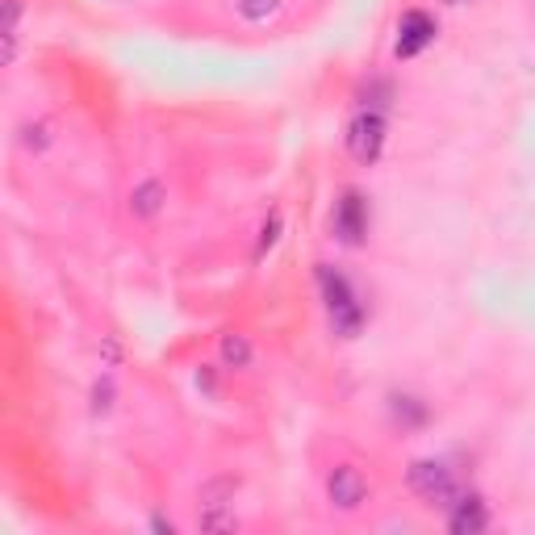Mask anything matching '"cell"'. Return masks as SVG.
<instances>
[{
  "instance_id": "obj_1",
  "label": "cell",
  "mask_w": 535,
  "mask_h": 535,
  "mask_svg": "<svg viewBox=\"0 0 535 535\" xmlns=\"http://www.w3.org/2000/svg\"><path fill=\"white\" fill-rule=\"evenodd\" d=\"M318 285H322V301H327V314H331L335 335H343V339L360 335V327H364V306H360L356 289L347 285V276H339V272L327 268V264H318Z\"/></svg>"
},
{
  "instance_id": "obj_2",
  "label": "cell",
  "mask_w": 535,
  "mask_h": 535,
  "mask_svg": "<svg viewBox=\"0 0 535 535\" xmlns=\"http://www.w3.org/2000/svg\"><path fill=\"white\" fill-rule=\"evenodd\" d=\"M410 490L431 502V506H452L456 498V477L448 464H439V460H418L410 464Z\"/></svg>"
},
{
  "instance_id": "obj_3",
  "label": "cell",
  "mask_w": 535,
  "mask_h": 535,
  "mask_svg": "<svg viewBox=\"0 0 535 535\" xmlns=\"http://www.w3.org/2000/svg\"><path fill=\"white\" fill-rule=\"evenodd\" d=\"M347 151L356 155V164H377L381 151H385V118L381 109H364L360 118L347 126Z\"/></svg>"
},
{
  "instance_id": "obj_4",
  "label": "cell",
  "mask_w": 535,
  "mask_h": 535,
  "mask_svg": "<svg viewBox=\"0 0 535 535\" xmlns=\"http://www.w3.org/2000/svg\"><path fill=\"white\" fill-rule=\"evenodd\" d=\"M431 38H435V17L423 9H410L398 26V46L393 51H398V59H414L423 46H431Z\"/></svg>"
},
{
  "instance_id": "obj_5",
  "label": "cell",
  "mask_w": 535,
  "mask_h": 535,
  "mask_svg": "<svg viewBox=\"0 0 535 535\" xmlns=\"http://www.w3.org/2000/svg\"><path fill=\"white\" fill-rule=\"evenodd\" d=\"M335 230L347 247H360L364 235H368V205L360 193H343L339 209H335Z\"/></svg>"
},
{
  "instance_id": "obj_6",
  "label": "cell",
  "mask_w": 535,
  "mask_h": 535,
  "mask_svg": "<svg viewBox=\"0 0 535 535\" xmlns=\"http://www.w3.org/2000/svg\"><path fill=\"white\" fill-rule=\"evenodd\" d=\"M327 494L339 510H356L368 494V481H364V473L356 469V464H339V469L331 473V481H327Z\"/></svg>"
},
{
  "instance_id": "obj_7",
  "label": "cell",
  "mask_w": 535,
  "mask_h": 535,
  "mask_svg": "<svg viewBox=\"0 0 535 535\" xmlns=\"http://www.w3.org/2000/svg\"><path fill=\"white\" fill-rule=\"evenodd\" d=\"M448 527H452L456 535H473V531H485V527H490V510H485V502H481L477 494H469V498L452 502Z\"/></svg>"
},
{
  "instance_id": "obj_8",
  "label": "cell",
  "mask_w": 535,
  "mask_h": 535,
  "mask_svg": "<svg viewBox=\"0 0 535 535\" xmlns=\"http://www.w3.org/2000/svg\"><path fill=\"white\" fill-rule=\"evenodd\" d=\"M130 209L138 218H155L159 209H164V184L159 180H147V184H138L134 197H130Z\"/></svg>"
},
{
  "instance_id": "obj_9",
  "label": "cell",
  "mask_w": 535,
  "mask_h": 535,
  "mask_svg": "<svg viewBox=\"0 0 535 535\" xmlns=\"http://www.w3.org/2000/svg\"><path fill=\"white\" fill-rule=\"evenodd\" d=\"M239 13L247 21H264V17L276 13V0H239Z\"/></svg>"
},
{
  "instance_id": "obj_10",
  "label": "cell",
  "mask_w": 535,
  "mask_h": 535,
  "mask_svg": "<svg viewBox=\"0 0 535 535\" xmlns=\"http://www.w3.org/2000/svg\"><path fill=\"white\" fill-rule=\"evenodd\" d=\"M222 356H226L230 364H247V356H251V352H247V339L226 335V339H222Z\"/></svg>"
},
{
  "instance_id": "obj_11",
  "label": "cell",
  "mask_w": 535,
  "mask_h": 535,
  "mask_svg": "<svg viewBox=\"0 0 535 535\" xmlns=\"http://www.w3.org/2000/svg\"><path fill=\"white\" fill-rule=\"evenodd\" d=\"M276 235H281V218H268L264 230H260V247H255V255H264V251L276 243Z\"/></svg>"
},
{
  "instance_id": "obj_12",
  "label": "cell",
  "mask_w": 535,
  "mask_h": 535,
  "mask_svg": "<svg viewBox=\"0 0 535 535\" xmlns=\"http://www.w3.org/2000/svg\"><path fill=\"white\" fill-rule=\"evenodd\" d=\"M448 5H464V0H448Z\"/></svg>"
}]
</instances>
